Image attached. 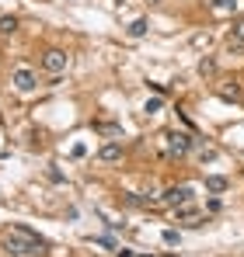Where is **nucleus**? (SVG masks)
<instances>
[{
	"label": "nucleus",
	"instance_id": "obj_3",
	"mask_svg": "<svg viewBox=\"0 0 244 257\" xmlns=\"http://www.w3.org/2000/svg\"><path fill=\"white\" fill-rule=\"evenodd\" d=\"M192 194H195V188H192V184H174V188H167V192L161 194V205H171V208L188 205V202H192Z\"/></svg>",
	"mask_w": 244,
	"mask_h": 257
},
{
	"label": "nucleus",
	"instance_id": "obj_6",
	"mask_svg": "<svg viewBox=\"0 0 244 257\" xmlns=\"http://www.w3.org/2000/svg\"><path fill=\"white\" fill-rule=\"evenodd\" d=\"M94 132H98V136H108V139H119V136H122V126H119V122H108V118H98V122H94Z\"/></svg>",
	"mask_w": 244,
	"mask_h": 257
},
{
	"label": "nucleus",
	"instance_id": "obj_1",
	"mask_svg": "<svg viewBox=\"0 0 244 257\" xmlns=\"http://www.w3.org/2000/svg\"><path fill=\"white\" fill-rule=\"evenodd\" d=\"M42 247H46V240L39 236V233H32L28 226H14L11 233H7V240H4V250L14 257L21 254H42Z\"/></svg>",
	"mask_w": 244,
	"mask_h": 257
},
{
	"label": "nucleus",
	"instance_id": "obj_18",
	"mask_svg": "<svg viewBox=\"0 0 244 257\" xmlns=\"http://www.w3.org/2000/svg\"><path fill=\"white\" fill-rule=\"evenodd\" d=\"M122 202H126V205H143V198H140V194H122Z\"/></svg>",
	"mask_w": 244,
	"mask_h": 257
},
{
	"label": "nucleus",
	"instance_id": "obj_11",
	"mask_svg": "<svg viewBox=\"0 0 244 257\" xmlns=\"http://www.w3.org/2000/svg\"><path fill=\"white\" fill-rule=\"evenodd\" d=\"M192 146H195V142H192ZM195 153H199V160H202V164L216 160V150H213V146H195Z\"/></svg>",
	"mask_w": 244,
	"mask_h": 257
},
{
	"label": "nucleus",
	"instance_id": "obj_17",
	"mask_svg": "<svg viewBox=\"0 0 244 257\" xmlns=\"http://www.w3.org/2000/svg\"><path fill=\"white\" fill-rule=\"evenodd\" d=\"M199 73H216V63H213V60H202V63H199Z\"/></svg>",
	"mask_w": 244,
	"mask_h": 257
},
{
	"label": "nucleus",
	"instance_id": "obj_16",
	"mask_svg": "<svg viewBox=\"0 0 244 257\" xmlns=\"http://www.w3.org/2000/svg\"><path fill=\"white\" fill-rule=\"evenodd\" d=\"M213 7H216V10H234L237 0H213Z\"/></svg>",
	"mask_w": 244,
	"mask_h": 257
},
{
	"label": "nucleus",
	"instance_id": "obj_7",
	"mask_svg": "<svg viewBox=\"0 0 244 257\" xmlns=\"http://www.w3.org/2000/svg\"><path fill=\"white\" fill-rule=\"evenodd\" d=\"M244 49V18L234 21V35H230V52H241Z\"/></svg>",
	"mask_w": 244,
	"mask_h": 257
},
{
	"label": "nucleus",
	"instance_id": "obj_13",
	"mask_svg": "<svg viewBox=\"0 0 244 257\" xmlns=\"http://www.w3.org/2000/svg\"><path fill=\"white\" fill-rule=\"evenodd\" d=\"M14 28H18V18H14V14H7V18H0V35H11Z\"/></svg>",
	"mask_w": 244,
	"mask_h": 257
},
{
	"label": "nucleus",
	"instance_id": "obj_5",
	"mask_svg": "<svg viewBox=\"0 0 244 257\" xmlns=\"http://www.w3.org/2000/svg\"><path fill=\"white\" fill-rule=\"evenodd\" d=\"M14 87H18L21 94H32V90L39 87V80H35V73H32L28 66H21V70H14Z\"/></svg>",
	"mask_w": 244,
	"mask_h": 257
},
{
	"label": "nucleus",
	"instance_id": "obj_14",
	"mask_svg": "<svg viewBox=\"0 0 244 257\" xmlns=\"http://www.w3.org/2000/svg\"><path fill=\"white\" fill-rule=\"evenodd\" d=\"M164 244H167V247H178V244H181L178 230H164Z\"/></svg>",
	"mask_w": 244,
	"mask_h": 257
},
{
	"label": "nucleus",
	"instance_id": "obj_4",
	"mask_svg": "<svg viewBox=\"0 0 244 257\" xmlns=\"http://www.w3.org/2000/svg\"><path fill=\"white\" fill-rule=\"evenodd\" d=\"M42 70H46V73H53V76H60V73L67 70V52H60V49H49V52L42 56Z\"/></svg>",
	"mask_w": 244,
	"mask_h": 257
},
{
	"label": "nucleus",
	"instance_id": "obj_10",
	"mask_svg": "<svg viewBox=\"0 0 244 257\" xmlns=\"http://www.w3.org/2000/svg\"><path fill=\"white\" fill-rule=\"evenodd\" d=\"M206 188H209L213 194L227 192V178H216V174H209V178H206Z\"/></svg>",
	"mask_w": 244,
	"mask_h": 257
},
{
	"label": "nucleus",
	"instance_id": "obj_15",
	"mask_svg": "<svg viewBox=\"0 0 244 257\" xmlns=\"http://www.w3.org/2000/svg\"><path fill=\"white\" fill-rule=\"evenodd\" d=\"M161 98H150V101H147V104H143V112H147V115H154V112H161Z\"/></svg>",
	"mask_w": 244,
	"mask_h": 257
},
{
	"label": "nucleus",
	"instance_id": "obj_9",
	"mask_svg": "<svg viewBox=\"0 0 244 257\" xmlns=\"http://www.w3.org/2000/svg\"><path fill=\"white\" fill-rule=\"evenodd\" d=\"M147 28H150V24H147V18H136V21L129 24V38H143V35H147Z\"/></svg>",
	"mask_w": 244,
	"mask_h": 257
},
{
	"label": "nucleus",
	"instance_id": "obj_2",
	"mask_svg": "<svg viewBox=\"0 0 244 257\" xmlns=\"http://www.w3.org/2000/svg\"><path fill=\"white\" fill-rule=\"evenodd\" d=\"M161 139H164V153H167V156H185V153L192 150V142H195L188 132H178V128L161 132Z\"/></svg>",
	"mask_w": 244,
	"mask_h": 257
},
{
	"label": "nucleus",
	"instance_id": "obj_12",
	"mask_svg": "<svg viewBox=\"0 0 244 257\" xmlns=\"http://www.w3.org/2000/svg\"><path fill=\"white\" fill-rule=\"evenodd\" d=\"M174 212H178V219H181V222H188V226H195V222H192V219H195V208H188V205H178Z\"/></svg>",
	"mask_w": 244,
	"mask_h": 257
},
{
	"label": "nucleus",
	"instance_id": "obj_8",
	"mask_svg": "<svg viewBox=\"0 0 244 257\" xmlns=\"http://www.w3.org/2000/svg\"><path fill=\"white\" fill-rule=\"evenodd\" d=\"M98 156H101V160H108V164H112V160H119V156H122V146H119V142H105V146H101V153H98Z\"/></svg>",
	"mask_w": 244,
	"mask_h": 257
}]
</instances>
